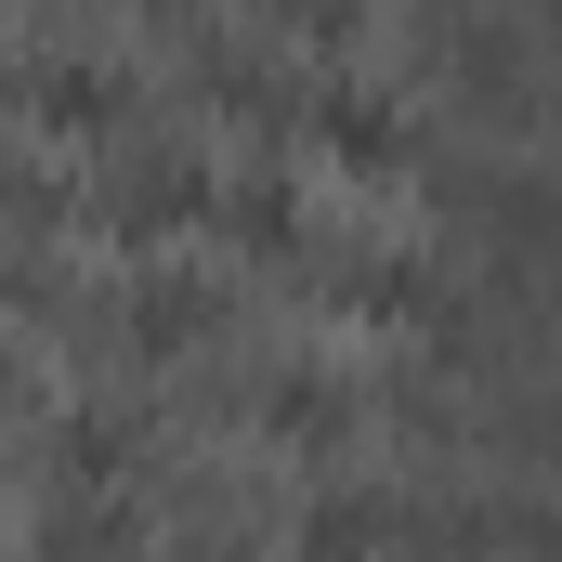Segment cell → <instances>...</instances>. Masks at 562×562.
Returning a JSON list of instances; mask_svg holds the SVG:
<instances>
[{
  "label": "cell",
  "instance_id": "cell-1",
  "mask_svg": "<svg viewBox=\"0 0 562 562\" xmlns=\"http://www.w3.org/2000/svg\"><path fill=\"white\" fill-rule=\"evenodd\" d=\"M314 132H327L340 170H406V119H393L380 92H327V105H314Z\"/></svg>",
  "mask_w": 562,
  "mask_h": 562
},
{
  "label": "cell",
  "instance_id": "cell-2",
  "mask_svg": "<svg viewBox=\"0 0 562 562\" xmlns=\"http://www.w3.org/2000/svg\"><path fill=\"white\" fill-rule=\"evenodd\" d=\"M393 550V510L380 497H314L301 510V562H380Z\"/></svg>",
  "mask_w": 562,
  "mask_h": 562
},
{
  "label": "cell",
  "instance_id": "cell-3",
  "mask_svg": "<svg viewBox=\"0 0 562 562\" xmlns=\"http://www.w3.org/2000/svg\"><path fill=\"white\" fill-rule=\"evenodd\" d=\"M196 327H210V288H196V276H157L132 301V340H196Z\"/></svg>",
  "mask_w": 562,
  "mask_h": 562
},
{
  "label": "cell",
  "instance_id": "cell-4",
  "mask_svg": "<svg viewBox=\"0 0 562 562\" xmlns=\"http://www.w3.org/2000/svg\"><path fill=\"white\" fill-rule=\"evenodd\" d=\"M340 301H353V314H431V276L419 262H380V276H353Z\"/></svg>",
  "mask_w": 562,
  "mask_h": 562
},
{
  "label": "cell",
  "instance_id": "cell-5",
  "mask_svg": "<svg viewBox=\"0 0 562 562\" xmlns=\"http://www.w3.org/2000/svg\"><path fill=\"white\" fill-rule=\"evenodd\" d=\"M262 419L314 445V431H340V393H327V380H276V406H262Z\"/></svg>",
  "mask_w": 562,
  "mask_h": 562
},
{
  "label": "cell",
  "instance_id": "cell-6",
  "mask_svg": "<svg viewBox=\"0 0 562 562\" xmlns=\"http://www.w3.org/2000/svg\"><path fill=\"white\" fill-rule=\"evenodd\" d=\"M223 223H236V236H262V249H288V236H301V210H288L276 183H249V196H223Z\"/></svg>",
  "mask_w": 562,
  "mask_h": 562
},
{
  "label": "cell",
  "instance_id": "cell-7",
  "mask_svg": "<svg viewBox=\"0 0 562 562\" xmlns=\"http://www.w3.org/2000/svg\"><path fill=\"white\" fill-rule=\"evenodd\" d=\"M40 105H53V119H105V105H119V79H92V66H53V79H40Z\"/></svg>",
  "mask_w": 562,
  "mask_h": 562
},
{
  "label": "cell",
  "instance_id": "cell-8",
  "mask_svg": "<svg viewBox=\"0 0 562 562\" xmlns=\"http://www.w3.org/2000/svg\"><path fill=\"white\" fill-rule=\"evenodd\" d=\"M157 13H183V0H157Z\"/></svg>",
  "mask_w": 562,
  "mask_h": 562
}]
</instances>
